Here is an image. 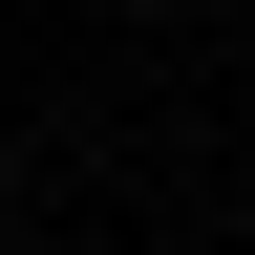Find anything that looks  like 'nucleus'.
<instances>
[]
</instances>
